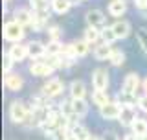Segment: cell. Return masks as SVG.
Listing matches in <instances>:
<instances>
[{"label":"cell","mask_w":147,"mask_h":140,"mask_svg":"<svg viewBox=\"0 0 147 140\" xmlns=\"http://www.w3.org/2000/svg\"><path fill=\"white\" fill-rule=\"evenodd\" d=\"M22 37H24V26L18 24L15 18L4 24V39L6 41H9V43H18Z\"/></svg>","instance_id":"obj_1"},{"label":"cell","mask_w":147,"mask_h":140,"mask_svg":"<svg viewBox=\"0 0 147 140\" xmlns=\"http://www.w3.org/2000/svg\"><path fill=\"white\" fill-rule=\"evenodd\" d=\"M9 116H11V122L15 124H24L26 118L30 116V111L26 109V105L22 101H13L9 105Z\"/></svg>","instance_id":"obj_2"},{"label":"cell","mask_w":147,"mask_h":140,"mask_svg":"<svg viewBox=\"0 0 147 140\" xmlns=\"http://www.w3.org/2000/svg\"><path fill=\"white\" fill-rule=\"evenodd\" d=\"M119 113H121V103H118V101H109L99 107V114L105 120H116L119 118Z\"/></svg>","instance_id":"obj_3"},{"label":"cell","mask_w":147,"mask_h":140,"mask_svg":"<svg viewBox=\"0 0 147 140\" xmlns=\"http://www.w3.org/2000/svg\"><path fill=\"white\" fill-rule=\"evenodd\" d=\"M92 85H94V90H107V87H109V74H107V70L96 68L94 72H92Z\"/></svg>","instance_id":"obj_4"},{"label":"cell","mask_w":147,"mask_h":140,"mask_svg":"<svg viewBox=\"0 0 147 140\" xmlns=\"http://www.w3.org/2000/svg\"><path fill=\"white\" fill-rule=\"evenodd\" d=\"M63 88H64L63 81L57 79V77H53V79H50L46 85H42V96L44 98H55L63 92Z\"/></svg>","instance_id":"obj_5"},{"label":"cell","mask_w":147,"mask_h":140,"mask_svg":"<svg viewBox=\"0 0 147 140\" xmlns=\"http://www.w3.org/2000/svg\"><path fill=\"white\" fill-rule=\"evenodd\" d=\"M119 122L125 127H131L136 120V111H134V105H121V113H119Z\"/></svg>","instance_id":"obj_6"},{"label":"cell","mask_w":147,"mask_h":140,"mask_svg":"<svg viewBox=\"0 0 147 140\" xmlns=\"http://www.w3.org/2000/svg\"><path fill=\"white\" fill-rule=\"evenodd\" d=\"M30 72L33 74V76H37V77H44V76H50V74L53 72V68L50 67L44 59L42 61L35 59V63H31V67H30Z\"/></svg>","instance_id":"obj_7"},{"label":"cell","mask_w":147,"mask_h":140,"mask_svg":"<svg viewBox=\"0 0 147 140\" xmlns=\"http://www.w3.org/2000/svg\"><path fill=\"white\" fill-rule=\"evenodd\" d=\"M138 87H142V83H140V76H138L136 72L127 74L125 79H123V87H121V90H127V92H132V94H136Z\"/></svg>","instance_id":"obj_8"},{"label":"cell","mask_w":147,"mask_h":140,"mask_svg":"<svg viewBox=\"0 0 147 140\" xmlns=\"http://www.w3.org/2000/svg\"><path fill=\"white\" fill-rule=\"evenodd\" d=\"M85 20H86V24H88V26L101 28V26L105 24V15L99 11V9H90V11H86Z\"/></svg>","instance_id":"obj_9"},{"label":"cell","mask_w":147,"mask_h":140,"mask_svg":"<svg viewBox=\"0 0 147 140\" xmlns=\"http://www.w3.org/2000/svg\"><path fill=\"white\" fill-rule=\"evenodd\" d=\"M9 55H11L15 61H24L28 55V44H20V43H13V46L9 48Z\"/></svg>","instance_id":"obj_10"},{"label":"cell","mask_w":147,"mask_h":140,"mask_svg":"<svg viewBox=\"0 0 147 140\" xmlns=\"http://www.w3.org/2000/svg\"><path fill=\"white\" fill-rule=\"evenodd\" d=\"M28 55L31 59H40L42 55H46V46L40 41H31L28 44Z\"/></svg>","instance_id":"obj_11"},{"label":"cell","mask_w":147,"mask_h":140,"mask_svg":"<svg viewBox=\"0 0 147 140\" xmlns=\"http://www.w3.org/2000/svg\"><path fill=\"white\" fill-rule=\"evenodd\" d=\"M4 85H6L9 90L17 92V90L22 88V85H24V79H22L20 76H17V74H6V77H4Z\"/></svg>","instance_id":"obj_12"},{"label":"cell","mask_w":147,"mask_h":140,"mask_svg":"<svg viewBox=\"0 0 147 140\" xmlns=\"http://www.w3.org/2000/svg\"><path fill=\"white\" fill-rule=\"evenodd\" d=\"M109 13L112 17H121L127 13V2L125 0H110L109 2Z\"/></svg>","instance_id":"obj_13"},{"label":"cell","mask_w":147,"mask_h":140,"mask_svg":"<svg viewBox=\"0 0 147 140\" xmlns=\"http://www.w3.org/2000/svg\"><path fill=\"white\" fill-rule=\"evenodd\" d=\"M15 20L22 26H31L33 24V11H28V9H17L15 11Z\"/></svg>","instance_id":"obj_14"},{"label":"cell","mask_w":147,"mask_h":140,"mask_svg":"<svg viewBox=\"0 0 147 140\" xmlns=\"http://www.w3.org/2000/svg\"><path fill=\"white\" fill-rule=\"evenodd\" d=\"M114 28V33H116L118 39H125V37L131 33V24H129L127 20H116L112 24Z\"/></svg>","instance_id":"obj_15"},{"label":"cell","mask_w":147,"mask_h":140,"mask_svg":"<svg viewBox=\"0 0 147 140\" xmlns=\"http://www.w3.org/2000/svg\"><path fill=\"white\" fill-rule=\"evenodd\" d=\"M110 54H112V48H110L109 43H101V44L96 46V50H94V57L98 59V61H105V59H109Z\"/></svg>","instance_id":"obj_16"},{"label":"cell","mask_w":147,"mask_h":140,"mask_svg":"<svg viewBox=\"0 0 147 140\" xmlns=\"http://www.w3.org/2000/svg\"><path fill=\"white\" fill-rule=\"evenodd\" d=\"M72 103H74V113L76 116H85L88 113V103L85 101V98H72Z\"/></svg>","instance_id":"obj_17"},{"label":"cell","mask_w":147,"mask_h":140,"mask_svg":"<svg viewBox=\"0 0 147 140\" xmlns=\"http://www.w3.org/2000/svg\"><path fill=\"white\" fill-rule=\"evenodd\" d=\"M131 129H132V133H134L138 138L147 137V120H144V118H136L134 124L131 125Z\"/></svg>","instance_id":"obj_18"},{"label":"cell","mask_w":147,"mask_h":140,"mask_svg":"<svg viewBox=\"0 0 147 140\" xmlns=\"http://www.w3.org/2000/svg\"><path fill=\"white\" fill-rule=\"evenodd\" d=\"M70 7H72L70 0H52V9H53V13H57V15H64V13H68Z\"/></svg>","instance_id":"obj_19"},{"label":"cell","mask_w":147,"mask_h":140,"mask_svg":"<svg viewBox=\"0 0 147 140\" xmlns=\"http://www.w3.org/2000/svg\"><path fill=\"white\" fill-rule=\"evenodd\" d=\"M70 96L72 98H85L86 96V88L83 81H72L70 85Z\"/></svg>","instance_id":"obj_20"},{"label":"cell","mask_w":147,"mask_h":140,"mask_svg":"<svg viewBox=\"0 0 147 140\" xmlns=\"http://www.w3.org/2000/svg\"><path fill=\"white\" fill-rule=\"evenodd\" d=\"M74 48H76V55H77V57H85V55L86 54H88V41H86V39H79V41H74Z\"/></svg>","instance_id":"obj_21"},{"label":"cell","mask_w":147,"mask_h":140,"mask_svg":"<svg viewBox=\"0 0 147 140\" xmlns=\"http://www.w3.org/2000/svg\"><path fill=\"white\" fill-rule=\"evenodd\" d=\"M118 101L121 105H134V103H138V98H136V94H132V92L121 90L118 94Z\"/></svg>","instance_id":"obj_22"},{"label":"cell","mask_w":147,"mask_h":140,"mask_svg":"<svg viewBox=\"0 0 147 140\" xmlns=\"http://www.w3.org/2000/svg\"><path fill=\"white\" fill-rule=\"evenodd\" d=\"M109 61H110V65H112V67H121V65L125 63V54H123L121 50H112Z\"/></svg>","instance_id":"obj_23"},{"label":"cell","mask_w":147,"mask_h":140,"mask_svg":"<svg viewBox=\"0 0 147 140\" xmlns=\"http://www.w3.org/2000/svg\"><path fill=\"white\" fill-rule=\"evenodd\" d=\"M85 39L88 43H96L98 39H101V30L99 28H94V26H88L85 30Z\"/></svg>","instance_id":"obj_24"},{"label":"cell","mask_w":147,"mask_h":140,"mask_svg":"<svg viewBox=\"0 0 147 140\" xmlns=\"http://www.w3.org/2000/svg\"><path fill=\"white\" fill-rule=\"evenodd\" d=\"M63 46L59 41H50L48 44H46V55H61L63 52Z\"/></svg>","instance_id":"obj_25"},{"label":"cell","mask_w":147,"mask_h":140,"mask_svg":"<svg viewBox=\"0 0 147 140\" xmlns=\"http://www.w3.org/2000/svg\"><path fill=\"white\" fill-rule=\"evenodd\" d=\"M92 101H94L98 107L109 103V96H107V90H94V94H92Z\"/></svg>","instance_id":"obj_26"},{"label":"cell","mask_w":147,"mask_h":140,"mask_svg":"<svg viewBox=\"0 0 147 140\" xmlns=\"http://www.w3.org/2000/svg\"><path fill=\"white\" fill-rule=\"evenodd\" d=\"M72 135H74L77 140H86V138L90 137V133L86 131V127H85V125H79V124H76V125L72 127Z\"/></svg>","instance_id":"obj_27"},{"label":"cell","mask_w":147,"mask_h":140,"mask_svg":"<svg viewBox=\"0 0 147 140\" xmlns=\"http://www.w3.org/2000/svg\"><path fill=\"white\" fill-rule=\"evenodd\" d=\"M101 39H103V43H109V44H112L114 41L118 39L116 33H114V28L112 26H109V28H103L101 30Z\"/></svg>","instance_id":"obj_28"},{"label":"cell","mask_w":147,"mask_h":140,"mask_svg":"<svg viewBox=\"0 0 147 140\" xmlns=\"http://www.w3.org/2000/svg\"><path fill=\"white\" fill-rule=\"evenodd\" d=\"M30 4L33 11H48V6H52L48 4V0H30Z\"/></svg>","instance_id":"obj_29"},{"label":"cell","mask_w":147,"mask_h":140,"mask_svg":"<svg viewBox=\"0 0 147 140\" xmlns=\"http://www.w3.org/2000/svg\"><path fill=\"white\" fill-rule=\"evenodd\" d=\"M44 61L48 63L53 70H55V68H61V67H63V55H48Z\"/></svg>","instance_id":"obj_30"},{"label":"cell","mask_w":147,"mask_h":140,"mask_svg":"<svg viewBox=\"0 0 147 140\" xmlns=\"http://www.w3.org/2000/svg\"><path fill=\"white\" fill-rule=\"evenodd\" d=\"M61 113L66 116V118H72V116H76V113H74V103H72V100L63 101V103H61Z\"/></svg>","instance_id":"obj_31"},{"label":"cell","mask_w":147,"mask_h":140,"mask_svg":"<svg viewBox=\"0 0 147 140\" xmlns=\"http://www.w3.org/2000/svg\"><path fill=\"white\" fill-rule=\"evenodd\" d=\"M13 63H15V59L7 54H4V59H2V68H4V74H9L11 72V68H13Z\"/></svg>","instance_id":"obj_32"},{"label":"cell","mask_w":147,"mask_h":140,"mask_svg":"<svg viewBox=\"0 0 147 140\" xmlns=\"http://www.w3.org/2000/svg\"><path fill=\"white\" fill-rule=\"evenodd\" d=\"M138 41H140V46L144 48V52L147 54V30L145 28L138 30Z\"/></svg>","instance_id":"obj_33"},{"label":"cell","mask_w":147,"mask_h":140,"mask_svg":"<svg viewBox=\"0 0 147 140\" xmlns=\"http://www.w3.org/2000/svg\"><path fill=\"white\" fill-rule=\"evenodd\" d=\"M48 35H50V39H52V41H59V35H61V28H59V26H52V28H48Z\"/></svg>","instance_id":"obj_34"},{"label":"cell","mask_w":147,"mask_h":140,"mask_svg":"<svg viewBox=\"0 0 147 140\" xmlns=\"http://www.w3.org/2000/svg\"><path fill=\"white\" fill-rule=\"evenodd\" d=\"M138 107H140L144 113H147V94L142 96V98H138Z\"/></svg>","instance_id":"obj_35"},{"label":"cell","mask_w":147,"mask_h":140,"mask_svg":"<svg viewBox=\"0 0 147 140\" xmlns=\"http://www.w3.org/2000/svg\"><path fill=\"white\" fill-rule=\"evenodd\" d=\"M103 140H119V138H118V137H116V135H114L112 131H107V133L103 135Z\"/></svg>","instance_id":"obj_36"},{"label":"cell","mask_w":147,"mask_h":140,"mask_svg":"<svg viewBox=\"0 0 147 140\" xmlns=\"http://www.w3.org/2000/svg\"><path fill=\"white\" fill-rule=\"evenodd\" d=\"M138 9H147V0H134Z\"/></svg>","instance_id":"obj_37"},{"label":"cell","mask_w":147,"mask_h":140,"mask_svg":"<svg viewBox=\"0 0 147 140\" xmlns=\"http://www.w3.org/2000/svg\"><path fill=\"white\" fill-rule=\"evenodd\" d=\"M142 88H144V92L147 94V77H144V81H142Z\"/></svg>","instance_id":"obj_38"},{"label":"cell","mask_w":147,"mask_h":140,"mask_svg":"<svg viewBox=\"0 0 147 140\" xmlns=\"http://www.w3.org/2000/svg\"><path fill=\"white\" fill-rule=\"evenodd\" d=\"M86 140H99V138H98V137H96V135H90V137H88V138H86Z\"/></svg>","instance_id":"obj_39"},{"label":"cell","mask_w":147,"mask_h":140,"mask_svg":"<svg viewBox=\"0 0 147 140\" xmlns=\"http://www.w3.org/2000/svg\"><path fill=\"white\" fill-rule=\"evenodd\" d=\"M66 140H77V138H76V137H74V135H70V137H68Z\"/></svg>","instance_id":"obj_40"},{"label":"cell","mask_w":147,"mask_h":140,"mask_svg":"<svg viewBox=\"0 0 147 140\" xmlns=\"http://www.w3.org/2000/svg\"><path fill=\"white\" fill-rule=\"evenodd\" d=\"M138 140H147V137H142V138H138Z\"/></svg>","instance_id":"obj_41"}]
</instances>
